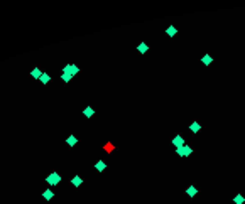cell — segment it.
<instances>
[{
    "instance_id": "cell-1",
    "label": "cell",
    "mask_w": 245,
    "mask_h": 204,
    "mask_svg": "<svg viewBox=\"0 0 245 204\" xmlns=\"http://www.w3.org/2000/svg\"><path fill=\"white\" fill-rule=\"evenodd\" d=\"M46 182L49 185H57L59 182H61V175L57 174V172H51L47 177H46Z\"/></svg>"
},
{
    "instance_id": "cell-2",
    "label": "cell",
    "mask_w": 245,
    "mask_h": 204,
    "mask_svg": "<svg viewBox=\"0 0 245 204\" xmlns=\"http://www.w3.org/2000/svg\"><path fill=\"white\" fill-rule=\"evenodd\" d=\"M63 73H68V74H71V76H76V74L79 73V68H78L76 64H73V62H69V64H66V66L63 68Z\"/></svg>"
},
{
    "instance_id": "cell-3",
    "label": "cell",
    "mask_w": 245,
    "mask_h": 204,
    "mask_svg": "<svg viewBox=\"0 0 245 204\" xmlns=\"http://www.w3.org/2000/svg\"><path fill=\"white\" fill-rule=\"evenodd\" d=\"M193 153V148L189 147V145H184V147L181 148H176V155L178 157H189Z\"/></svg>"
},
{
    "instance_id": "cell-4",
    "label": "cell",
    "mask_w": 245,
    "mask_h": 204,
    "mask_svg": "<svg viewBox=\"0 0 245 204\" xmlns=\"http://www.w3.org/2000/svg\"><path fill=\"white\" fill-rule=\"evenodd\" d=\"M172 145H174L176 148H181V147L186 145V142H184V138H183L181 135H176V137L172 138Z\"/></svg>"
},
{
    "instance_id": "cell-5",
    "label": "cell",
    "mask_w": 245,
    "mask_h": 204,
    "mask_svg": "<svg viewBox=\"0 0 245 204\" xmlns=\"http://www.w3.org/2000/svg\"><path fill=\"white\" fill-rule=\"evenodd\" d=\"M95 169H96L98 172H103V170L107 169V164H105V160H96V162H95Z\"/></svg>"
},
{
    "instance_id": "cell-6",
    "label": "cell",
    "mask_w": 245,
    "mask_h": 204,
    "mask_svg": "<svg viewBox=\"0 0 245 204\" xmlns=\"http://www.w3.org/2000/svg\"><path fill=\"white\" fill-rule=\"evenodd\" d=\"M186 194H188L189 197H194V196L198 194V189H196V185H189L188 189H186Z\"/></svg>"
},
{
    "instance_id": "cell-7",
    "label": "cell",
    "mask_w": 245,
    "mask_h": 204,
    "mask_svg": "<svg viewBox=\"0 0 245 204\" xmlns=\"http://www.w3.org/2000/svg\"><path fill=\"white\" fill-rule=\"evenodd\" d=\"M137 51H139V52H140V54H146V52H147V51H149V46H147V44H146V42H140V44H139V46H137Z\"/></svg>"
},
{
    "instance_id": "cell-8",
    "label": "cell",
    "mask_w": 245,
    "mask_h": 204,
    "mask_svg": "<svg viewBox=\"0 0 245 204\" xmlns=\"http://www.w3.org/2000/svg\"><path fill=\"white\" fill-rule=\"evenodd\" d=\"M42 197H44V199H46V201H51V199H53V197H54V192H53V191H51V189H46V191H44V192H42Z\"/></svg>"
},
{
    "instance_id": "cell-9",
    "label": "cell",
    "mask_w": 245,
    "mask_h": 204,
    "mask_svg": "<svg viewBox=\"0 0 245 204\" xmlns=\"http://www.w3.org/2000/svg\"><path fill=\"white\" fill-rule=\"evenodd\" d=\"M66 144H68L69 147H75L76 144H78V138H76L75 135H69V137L66 138Z\"/></svg>"
},
{
    "instance_id": "cell-10",
    "label": "cell",
    "mask_w": 245,
    "mask_h": 204,
    "mask_svg": "<svg viewBox=\"0 0 245 204\" xmlns=\"http://www.w3.org/2000/svg\"><path fill=\"white\" fill-rule=\"evenodd\" d=\"M189 130H191V132H193V133H198V132H200V130H201V125H200V123H198V122H193V123H191V125H189Z\"/></svg>"
},
{
    "instance_id": "cell-11",
    "label": "cell",
    "mask_w": 245,
    "mask_h": 204,
    "mask_svg": "<svg viewBox=\"0 0 245 204\" xmlns=\"http://www.w3.org/2000/svg\"><path fill=\"white\" fill-rule=\"evenodd\" d=\"M31 76H32L34 79H41V76H42V71H41L39 68H34V69L31 71Z\"/></svg>"
},
{
    "instance_id": "cell-12",
    "label": "cell",
    "mask_w": 245,
    "mask_h": 204,
    "mask_svg": "<svg viewBox=\"0 0 245 204\" xmlns=\"http://www.w3.org/2000/svg\"><path fill=\"white\" fill-rule=\"evenodd\" d=\"M201 62H203L205 66H210V64L213 62V57H211V56H210V54H205V56H203V57H201Z\"/></svg>"
},
{
    "instance_id": "cell-13",
    "label": "cell",
    "mask_w": 245,
    "mask_h": 204,
    "mask_svg": "<svg viewBox=\"0 0 245 204\" xmlns=\"http://www.w3.org/2000/svg\"><path fill=\"white\" fill-rule=\"evenodd\" d=\"M83 115H85L86 118H91V116H93V115H95V110H93V108H91V106H86V108L83 110Z\"/></svg>"
},
{
    "instance_id": "cell-14",
    "label": "cell",
    "mask_w": 245,
    "mask_h": 204,
    "mask_svg": "<svg viewBox=\"0 0 245 204\" xmlns=\"http://www.w3.org/2000/svg\"><path fill=\"white\" fill-rule=\"evenodd\" d=\"M71 184L75 185V187H79V185L83 184V179H81L79 175H75V177L71 179Z\"/></svg>"
},
{
    "instance_id": "cell-15",
    "label": "cell",
    "mask_w": 245,
    "mask_h": 204,
    "mask_svg": "<svg viewBox=\"0 0 245 204\" xmlns=\"http://www.w3.org/2000/svg\"><path fill=\"white\" fill-rule=\"evenodd\" d=\"M166 34H168V36H169V37H172V36H176V34H178V29H176V27H174V25H169V27H168V29H166Z\"/></svg>"
},
{
    "instance_id": "cell-16",
    "label": "cell",
    "mask_w": 245,
    "mask_h": 204,
    "mask_svg": "<svg viewBox=\"0 0 245 204\" xmlns=\"http://www.w3.org/2000/svg\"><path fill=\"white\" fill-rule=\"evenodd\" d=\"M39 81H41L42 84H47V83L51 81V76H49L47 73H42V76H41V79H39Z\"/></svg>"
},
{
    "instance_id": "cell-17",
    "label": "cell",
    "mask_w": 245,
    "mask_h": 204,
    "mask_svg": "<svg viewBox=\"0 0 245 204\" xmlns=\"http://www.w3.org/2000/svg\"><path fill=\"white\" fill-rule=\"evenodd\" d=\"M233 203H235V204H244L245 203V197L242 196V194H237V196L233 197Z\"/></svg>"
},
{
    "instance_id": "cell-18",
    "label": "cell",
    "mask_w": 245,
    "mask_h": 204,
    "mask_svg": "<svg viewBox=\"0 0 245 204\" xmlns=\"http://www.w3.org/2000/svg\"><path fill=\"white\" fill-rule=\"evenodd\" d=\"M61 79H63L64 83H69V81L73 79V76H71V74H68V73H63V74H61Z\"/></svg>"
}]
</instances>
